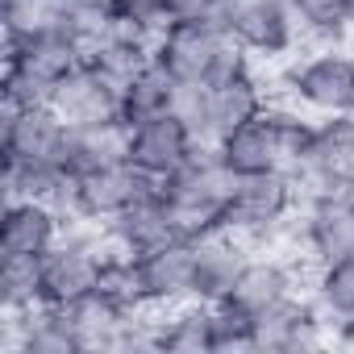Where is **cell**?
Returning <instances> with one entry per match:
<instances>
[{
	"label": "cell",
	"mask_w": 354,
	"mask_h": 354,
	"mask_svg": "<svg viewBox=\"0 0 354 354\" xmlns=\"http://www.w3.org/2000/svg\"><path fill=\"white\" fill-rule=\"evenodd\" d=\"M313 300L321 304V313L333 325L337 321H354V254L317 267V275H313Z\"/></svg>",
	"instance_id": "24"
},
{
	"label": "cell",
	"mask_w": 354,
	"mask_h": 354,
	"mask_svg": "<svg viewBox=\"0 0 354 354\" xmlns=\"http://www.w3.org/2000/svg\"><path fill=\"white\" fill-rule=\"evenodd\" d=\"M154 59L180 84H192V88H205L254 67V59L234 42V34L217 17L167 21L154 38Z\"/></svg>",
	"instance_id": "1"
},
{
	"label": "cell",
	"mask_w": 354,
	"mask_h": 354,
	"mask_svg": "<svg viewBox=\"0 0 354 354\" xmlns=\"http://www.w3.org/2000/svg\"><path fill=\"white\" fill-rule=\"evenodd\" d=\"M42 304V259H0V313Z\"/></svg>",
	"instance_id": "25"
},
{
	"label": "cell",
	"mask_w": 354,
	"mask_h": 354,
	"mask_svg": "<svg viewBox=\"0 0 354 354\" xmlns=\"http://www.w3.org/2000/svg\"><path fill=\"white\" fill-rule=\"evenodd\" d=\"M154 59V50L150 46H133V42H100L96 50H88V67H96L117 92H125L129 88V80L146 67Z\"/></svg>",
	"instance_id": "27"
},
{
	"label": "cell",
	"mask_w": 354,
	"mask_h": 354,
	"mask_svg": "<svg viewBox=\"0 0 354 354\" xmlns=\"http://www.w3.org/2000/svg\"><path fill=\"white\" fill-rule=\"evenodd\" d=\"M221 26L250 59H283L300 46V21L292 13V0H225Z\"/></svg>",
	"instance_id": "7"
},
{
	"label": "cell",
	"mask_w": 354,
	"mask_h": 354,
	"mask_svg": "<svg viewBox=\"0 0 354 354\" xmlns=\"http://www.w3.org/2000/svg\"><path fill=\"white\" fill-rule=\"evenodd\" d=\"M121 158H129V125L121 117L67 133V154H63L67 180H75V175H84L92 167H104V162H121Z\"/></svg>",
	"instance_id": "19"
},
{
	"label": "cell",
	"mask_w": 354,
	"mask_h": 354,
	"mask_svg": "<svg viewBox=\"0 0 354 354\" xmlns=\"http://www.w3.org/2000/svg\"><path fill=\"white\" fill-rule=\"evenodd\" d=\"M201 146H209V142L180 113H162V117H146V121L129 125V162L138 171H146L154 184L171 180Z\"/></svg>",
	"instance_id": "8"
},
{
	"label": "cell",
	"mask_w": 354,
	"mask_h": 354,
	"mask_svg": "<svg viewBox=\"0 0 354 354\" xmlns=\"http://www.w3.org/2000/svg\"><path fill=\"white\" fill-rule=\"evenodd\" d=\"M292 13L304 38L342 42L350 34V0H292Z\"/></svg>",
	"instance_id": "26"
},
{
	"label": "cell",
	"mask_w": 354,
	"mask_h": 354,
	"mask_svg": "<svg viewBox=\"0 0 354 354\" xmlns=\"http://www.w3.org/2000/svg\"><path fill=\"white\" fill-rule=\"evenodd\" d=\"M304 201L313 196H354V117H317L313 138L292 167Z\"/></svg>",
	"instance_id": "6"
},
{
	"label": "cell",
	"mask_w": 354,
	"mask_h": 354,
	"mask_svg": "<svg viewBox=\"0 0 354 354\" xmlns=\"http://www.w3.org/2000/svg\"><path fill=\"white\" fill-rule=\"evenodd\" d=\"M17 317H21V346H17V354H88L84 350V333H80V325L71 321L67 308L38 304V308L17 313Z\"/></svg>",
	"instance_id": "22"
},
{
	"label": "cell",
	"mask_w": 354,
	"mask_h": 354,
	"mask_svg": "<svg viewBox=\"0 0 354 354\" xmlns=\"http://www.w3.org/2000/svg\"><path fill=\"white\" fill-rule=\"evenodd\" d=\"M234 188V171L217 158L213 142L201 146L171 180L158 184L167 209H171V221H175V234L196 242L213 230L225 225V196Z\"/></svg>",
	"instance_id": "2"
},
{
	"label": "cell",
	"mask_w": 354,
	"mask_h": 354,
	"mask_svg": "<svg viewBox=\"0 0 354 354\" xmlns=\"http://www.w3.org/2000/svg\"><path fill=\"white\" fill-rule=\"evenodd\" d=\"M84 46L55 21V26H46V30H38V34H30V38H5V67H13V71H21V75H30V80H38L46 92L63 80V75H71L75 67H84Z\"/></svg>",
	"instance_id": "10"
},
{
	"label": "cell",
	"mask_w": 354,
	"mask_h": 354,
	"mask_svg": "<svg viewBox=\"0 0 354 354\" xmlns=\"http://www.w3.org/2000/svg\"><path fill=\"white\" fill-rule=\"evenodd\" d=\"M296 283H300V271L288 254H250L221 304H230L246 317H267L279 304H288L292 296H300Z\"/></svg>",
	"instance_id": "11"
},
{
	"label": "cell",
	"mask_w": 354,
	"mask_h": 354,
	"mask_svg": "<svg viewBox=\"0 0 354 354\" xmlns=\"http://www.w3.org/2000/svg\"><path fill=\"white\" fill-rule=\"evenodd\" d=\"M259 350V317H246L230 304H213V354H250Z\"/></svg>",
	"instance_id": "28"
},
{
	"label": "cell",
	"mask_w": 354,
	"mask_h": 354,
	"mask_svg": "<svg viewBox=\"0 0 354 354\" xmlns=\"http://www.w3.org/2000/svg\"><path fill=\"white\" fill-rule=\"evenodd\" d=\"M300 246L321 263L354 254V196H313L300 205Z\"/></svg>",
	"instance_id": "14"
},
{
	"label": "cell",
	"mask_w": 354,
	"mask_h": 354,
	"mask_svg": "<svg viewBox=\"0 0 354 354\" xmlns=\"http://www.w3.org/2000/svg\"><path fill=\"white\" fill-rule=\"evenodd\" d=\"M329 317L321 313L317 300L292 296L288 304H279L275 313L259 317V350L271 354H300V350H317L325 342H333L329 333Z\"/></svg>",
	"instance_id": "17"
},
{
	"label": "cell",
	"mask_w": 354,
	"mask_h": 354,
	"mask_svg": "<svg viewBox=\"0 0 354 354\" xmlns=\"http://www.w3.org/2000/svg\"><path fill=\"white\" fill-rule=\"evenodd\" d=\"M180 96H184V84L175 80L158 59H150L129 80V88L121 92V121L133 125V121H146V117L175 113V109H180Z\"/></svg>",
	"instance_id": "20"
},
{
	"label": "cell",
	"mask_w": 354,
	"mask_h": 354,
	"mask_svg": "<svg viewBox=\"0 0 354 354\" xmlns=\"http://www.w3.org/2000/svg\"><path fill=\"white\" fill-rule=\"evenodd\" d=\"M300 205H304V196L292 180V171L234 175V188L225 196V230H234L259 246V242L275 238Z\"/></svg>",
	"instance_id": "3"
},
{
	"label": "cell",
	"mask_w": 354,
	"mask_h": 354,
	"mask_svg": "<svg viewBox=\"0 0 354 354\" xmlns=\"http://www.w3.org/2000/svg\"><path fill=\"white\" fill-rule=\"evenodd\" d=\"M350 34H354V0H350Z\"/></svg>",
	"instance_id": "31"
},
{
	"label": "cell",
	"mask_w": 354,
	"mask_h": 354,
	"mask_svg": "<svg viewBox=\"0 0 354 354\" xmlns=\"http://www.w3.org/2000/svg\"><path fill=\"white\" fill-rule=\"evenodd\" d=\"M196 246V279H192V300L205 304H221L238 279V271L246 267V259L254 254V242L234 234V230H213L205 238L192 242Z\"/></svg>",
	"instance_id": "16"
},
{
	"label": "cell",
	"mask_w": 354,
	"mask_h": 354,
	"mask_svg": "<svg viewBox=\"0 0 354 354\" xmlns=\"http://www.w3.org/2000/svg\"><path fill=\"white\" fill-rule=\"evenodd\" d=\"M55 26V0H5V38H30Z\"/></svg>",
	"instance_id": "29"
},
{
	"label": "cell",
	"mask_w": 354,
	"mask_h": 354,
	"mask_svg": "<svg viewBox=\"0 0 354 354\" xmlns=\"http://www.w3.org/2000/svg\"><path fill=\"white\" fill-rule=\"evenodd\" d=\"M67 234V217L50 201H5L0 213V259H42Z\"/></svg>",
	"instance_id": "12"
},
{
	"label": "cell",
	"mask_w": 354,
	"mask_h": 354,
	"mask_svg": "<svg viewBox=\"0 0 354 354\" xmlns=\"http://www.w3.org/2000/svg\"><path fill=\"white\" fill-rule=\"evenodd\" d=\"M225 0H158L162 21H201V17H217L221 21Z\"/></svg>",
	"instance_id": "30"
},
{
	"label": "cell",
	"mask_w": 354,
	"mask_h": 354,
	"mask_svg": "<svg viewBox=\"0 0 354 354\" xmlns=\"http://www.w3.org/2000/svg\"><path fill=\"white\" fill-rule=\"evenodd\" d=\"M104 230H109V242L117 250H125V254H146V250H154V246H162L171 238H180L175 234V221H171V209H167L158 188L150 196H142L138 205H129L121 217H113Z\"/></svg>",
	"instance_id": "18"
},
{
	"label": "cell",
	"mask_w": 354,
	"mask_h": 354,
	"mask_svg": "<svg viewBox=\"0 0 354 354\" xmlns=\"http://www.w3.org/2000/svg\"><path fill=\"white\" fill-rule=\"evenodd\" d=\"M283 88L308 117H354V50L325 42L283 75Z\"/></svg>",
	"instance_id": "4"
},
{
	"label": "cell",
	"mask_w": 354,
	"mask_h": 354,
	"mask_svg": "<svg viewBox=\"0 0 354 354\" xmlns=\"http://www.w3.org/2000/svg\"><path fill=\"white\" fill-rule=\"evenodd\" d=\"M158 184L150 180L146 171H138L129 158L121 162H104V167H92L84 175L67 184L59 209L71 221H92V225H109L113 217H121L129 205H138L142 196H150Z\"/></svg>",
	"instance_id": "5"
},
{
	"label": "cell",
	"mask_w": 354,
	"mask_h": 354,
	"mask_svg": "<svg viewBox=\"0 0 354 354\" xmlns=\"http://www.w3.org/2000/svg\"><path fill=\"white\" fill-rule=\"evenodd\" d=\"M50 109L71 125V129H88V125H104L121 117V92L96 71V67H75L71 75H63L50 88Z\"/></svg>",
	"instance_id": "15"
},
{
	"label": "cell",
	"mask_w": 354,
	"mask_h": 354,
	"mask_svg": "<svg viewBox=\"0 0 354 354\" xmlns=\"http://www.w3.org/2000/svg\"><path fill=\"white\" fill-rule=\"evenodd\" d=\"M158 350L162 354H213V304L184 300L158 308Z\"/></svg>",
	"instance_id": "21"
},
{
	"label": "cell",
	"mask_w": 354,
	"mask_h": 354,
	"mask_svg": "<svg viewBox=\"0 0 354 354\" xmlns=\"http://www.w3.org/2000/svg\"><path fill=\"white\" fill-rule=\"evenodd\" d=\"M142 296L150 308H175L192 300V279H196V246L188 238H171L146 254H133Z\"/></svg>",
	"instance_id": "13"
},
{
	"label": "cell",
	"mask_w": 354,
	"mask_h": 354,
	"mask_svg": "<svg viewBox=\"0 0 354 354\" xmlns=\"http://www.w3.org/2000/svg\"><path fill=\"white\" fill-rule=\"evenodd\" d=\"M117 13V0H55V21L84 46V55L109 42Z\"/></svg>",
	"instance_id": "23"
},
{
	"label": "cell",
	"mask_w": 354,
	"mask_h": 354,
	"mask_svg": "<svg viewBox=\"0 0 354 354\" xmlns=\"http://www.w3.org/2000/svg\"><path fill=\"white\" fill-rule=\"evenodd\" d=\"M67 133H71V125L50 104H30V109L0 117V154L13 162H50L63 171Z\"/></svg>",
	"instance_id": "9"
}]
</instances>
